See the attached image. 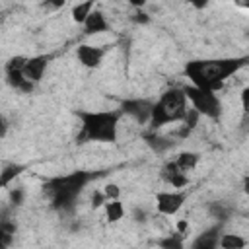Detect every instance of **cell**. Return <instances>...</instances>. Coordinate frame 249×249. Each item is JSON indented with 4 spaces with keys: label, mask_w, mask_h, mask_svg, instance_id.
<instances>
[{
    "label": "cell",
    "mask_w": 249,
    "mask_h": 249,
    "mask_svg": "<svg viewBox=\"0 0 249 249\" xmlns=\"http://www.w3.org/2000/svg\"><path fill=\"white\" fill-rule=\"evenodd\" d=\"M241 66L239 60H196L187 64V74L191 78V86L218 91L224 88V82Z\"/></svg>",
    "instance_id": "1"
},
{
    "label": "cell",
    "mask_w": 249,
    "mask_h": 249,
    "mask_svg": "<svg viewBox=\"0 0 249 249\" xmlns=\"http://www.w3.org/2000/svg\"><path fill=\"white\" fill-rule=\"evenodd\" d=\"M187 109H189V99L185 95V89L169 88L152 105L150 124H152V128H161L169 123H183Z\"/></svg>",
    "instance_id": "2"
},
{
    "label": "cell",
    "mask_w": 249,
    "mask_h": 249,
    "mask_svg": "<svg viewBox=\"0 0 249 249\" xmlns=\"http://www.w3.org/2000/svg\"><path fill=\"white\" fill-rule=\"evenodd\" d=\"M82 134L93 142H115L119 130V113L113 111H89L80 113Z\"/></svg>",
    "instance_id": "3"
},
{
    "label": "cell",
    "mask_w": 249,
    "mask_h": 249,
    "mask_svg": "<svg viewBox=\"0 0 249 249\" xmlns=\"http://www.w3.org/2000/svg\"><path fill=\"white\" fill-rule=\"evenodd\" d=\"M185 89V95L191 103L193 109H196L202 117H210V119H216L220 115V99H218V93L210 91V89H202V88H195V86H187L183 88Z\"/></svg>",
    "instance_id": "4"
},
{
    "label": "cell",
    "mask_w": 249,
    "mask_h": 249,
    "mask_svg": "<svg viewBox=\"0 0 249 249\" xmlns=\"http://www.w3.org/2000/svg\"><path fill=\"white\" fill-rule=\"evenodd\" d=\"M187 195L183 191H160L156 195V210L161 216H175L185 204Z\"/></svg>",
    "instance_id": "5"
},
{
    "label": "cell",
    "mask_w": 249,
    "mask_h": 249,
    "mask_svg": "<svg viewBox=\"0 0 249 249\" xmlns=\"http://www.w3.org/2000/svg\"><path fill=\"white\" fill-rule=\"evenodd\" d=\"M76 56H78V60H80L82 66H86V68H97L101 64L103 56H105V49H101L97 45L84 43V45H78Z\"/></svg>",
    "instance_id": "6"
},
{
    "label": "cell",
    "mask_w": 249,
    "mask_h": 249,
    "mask_svg": "<svg viewBox=\"0 0 249 249\" xmlns=\"http://www.w3.org/2000/svg\"><path fill=\"white\" fill-rule=\"evenodd\" d=\"M161 179H163L167 185H171L173 191H183V189L189 185V175L183 173V171L177 167V163H175L173 160L167 161V163L161 167Z\"/></svg>",
    "instance_id": "7"
},
{
    "label": "cell",
    "mask_w": 249,
    "mask_h": 249,
    "mask_svg": "<svg viewBox=\"0 0 249 249\" xmlns=\"http://www.w3.org/2000/svg\"><path fill=\"white\" fill-rule=\"evenodd\" d=\"M47 62H49L47 56H31V58L27 60L25 68H23V76H25L29 82H33V84L39 82V80L43 78L45 70H47Z\"/></svg>",
    "instance_id": "8"
},
{
    "label": "cell",
    "mask_w": 249,
    "mask_h": 249,
    "mask_svg": "<svg viewBox=\"0 0 249 249\" xmlns=\"http://www.w3.org/2000/svg\"><path fill=\"white\" fill-rule=\"evenodd\" d=\"M124 113L132 115L136 119V123H150L152 117V105L146 101H132L124 105Z\"/></svg>",
    "instance_id": "9"
},
{
    "label": "cell",
    "mask_w": 249,
    "mask_h": 249,
    "mask_svg": "<svg viewBox=\"0 0 249 249\" xmlns=\"http://www.w3.org/2000/svg\"><path fill=\"white\" fill-rule=\"evenodd\" d=\"M84 29H86L88 35L103 33V31L107 29V19H105V16H103L101 12H95V10H93V14H91V16L88 18V21L84 23Z\"/></svg>",
    "instance_id": "10"
},
{
    "label": "cell",
    "mask_w": 249,
    "mask_h": 249,
    "mask_svg": "<svg viewBox=\"0 0 249 249\" xmlns=\"http://www.w3.org/2000/svg\"><path fill=\"white\" fill-rule=\"evenodd\" d=\"M103 210H105V218L109 224H115L124 218V204L121 200H107Z\"/></svg>",
    "instance_id": "11"
},
{
    "label": "cell",
    "mask_w": 249,
    "mask_h": 249,
    "mask_svg": "<svg viewBox=\"0 0 249 249\" xmlns=\"http://www.w3.org/2000/svg\"><path fill=\"white\" fill-rule=\"evenodd\" d=\"M218 243H220V249H243L247 245V239L241 237L239 233L230 231V233H222Z\"/></svg>",
    "instance_id": "12"
},
{
    "label": "cell",
    "mask_w": 249,
    "mask_h": 249,
    "mask_svg": "<svg viewBox=\"0 0 249 249\" xmlns=\"http://www.w3.org/2000/svg\"><path fill=\"white\" fill-rule=\"evenodd\" d=\"M91 14H93V2H82V4L72 6V21L80 25H84Z\"/></svg>",
    "instance_id": "13"
},
{
    "label": "cell",
    "mask_w": 249,
    "mask_h": 249,
    "mask_svg": "<svg viewBox=\"0 0 249 249\" xmlns=\"http://www.w3.org/2000/svg\"><path fill=\"white\" fill-rule=\"evenodd\" d=\"M173 161L177 163V167H179L183 173H189V171H193V169L196 167V163H198V154H195V152H181Z\"/></svg>",
    "instance_id": "14"
},
{
    "label": "cell",
    "mask_w": 249,
    "mask_h": 249,
    "mask_svg": "<svg viewBox=\"0 0 249 249\" xmlns=\"http://www.w3.org/2000/svg\"><path fill=\"white\" fill-rule=\"evenodd\" d=\"M220 235L214 233V231H206V233H200L195 243H193V249H218L220 247Z\"/></svg>",
    "instance_id": "15"
},
{
    "label": "cell",
    "mask_w": 249,
    "mask_h": 249,
    "mask_svg": "<svg viewBox=\"0 0 249 249\" xmlns=\"http://www.w3.org/2000/svg\"><path fill=\"white\" fill-rule=\"evenodd\" d=\"M160 247L161 249H185V237L173 230L163 239H160Z\"/></svg>",
    "instance_id": "16"
},
{
    "label": "cell",
    "mask_w": 249,
    "mask_h": 249,
    "mask_svg": "<svg viewBox=\"0 0 249 249\" xmlns=\"http://www.w3.org/2000/svg\"><path fill=\"white\" fill-rule=\"evenodd\" d=\"M101 191H103L107 200H119V196H121V187L117 183H107Z\"/></svg>",
    "instance_id": "17"
},
{
    "label": "cell",
    "mask_w": 249,
    "mask_h": 249,
    "mask_svg": "<svg viewBox=\"0 0 249 249\" xmlns=\"http://www.w3.org/2000/svg\"><path fill=\"white\" fill-rule=\"evenodd\" d=\"M175 231H177V233H181L183 237H187V235H189V231H191V222H189L187 218L177 220V222H175Z\"/></svg>",
    "instance_id": "18"
},
{
    "label": "cell",
    "mask_w": 249,
    "mask_h": 249,
    "mask_svg": "<svg viewBox=\"0 0 249 249\" xmlns=\"http://www.w3.org/2000/svg\"><path fill=\"white\" fill-rule=\"evenodd\" d=\"M239 101H241L243 115H245V117H249V84L241 89V93H239Z\"/></svg>",
    "instance_id": "19"
},
{
    "label": "cell",
    "mask_w": 249,
    "mask_h": 249,
    "mask_svg": "<svg viewBox=\"0 0 249 249\" xmlns=\"http://www.w3.org/2000/svg\"><path fill=\"white\" fill-rule=\"evenodd\" d=\"M105 202H107V198H105L103 191H95L93 196H91V206L93 208H99V206H105Z\"/></svg>",
    "instance_id": "20"
},
{
    "label": "cell",
    "mask_w": 249,
    "mask_h": 249,
    "mask_svg": "<svg viewBox=\"0 0 249 249\" xmlns=\"http://www.w3.org/2000/svg\"><path fill=\"white\" fill-rule=\"evenodd\" d=\"M243 191L249 195V175H247V177H243Z\"/></svg>",
    "instance_id": "21"
},
{
    "label": "cell",
    "mask_w": 249,
    "mask_h": 249,
    "mask_svg": "<svg viewBox=\"0 0 249 249\" xmlns=\"http://www.w3.org/2000/svg\"><path fill=\"white\" fill-rule=\"evenodd\" d=\"M239 8H243V10H249V2H235Z\"/></svg>",
    "instance_id": "22"
}]
</instances>
